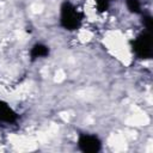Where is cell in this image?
<instances>
[{
    "label": "cell",
    "mask_w": 153,
    "mask_h": 153,
    "mask_svg": "<svg viewBox=\"0 0 153 153\" xmlns=\"http://www.w3.org/2000/svg\"><path fill=\"white\" fill-rule=\"evenodd\" d=\"M48 54H49V48L44 44H41V43L35 44L30 51L32 60H35L37 57H45V56H48Z\"/></svg>",
    "instance_id": "5"
},
{
    "label": "cell",
    "mask_w": 153,
    "mask_h": 153,
    "mask_svg": "<svg viewBox=\"0 0 153 153\" xmlns=\"http://www.w3.org/2000/svg\"><path fill=\"white\" fill-rule=\"evenodd\" d=\"M79 148L85 153H96L100 149V141L96 135L81 134L78 140Z\"/></svg>",
    "instance_id": "3"
},
{
    "label": "cell",
    "mask_w": 153,
    "mask_h": 153,
    "mask_svg": "<svg viewBox=\"0 0 153 153\" xmlns=\"http://www.w3.org/2000/svg\"><path fill=\"white\" fill-rule=\"evenodd\" d=\"M61 25L67 30H76L81 22L82 14L68 1H65L61 6V16H60Z\"/></svg>",
    "instance_id": "1"
},
{
    "label": "cell",
    "mask_w": 153,
    "mask_h": 153,
    "mask_svg": "<svg viewBox=\"0 0 153 153\" xmlns=\"http://www.w3.org/2000/svg\"><path fill=\"white\" fill-rule=\"evenodd\" d=\"M96 6L99 12L106 11L108 6H109V0H96Z\"/></svg>",
    "instance_id": "8"
},
{
    "label": "cell",
    "mask_w": 153,
    "mask_h": 153,
    "mask_svg": "<svg viewBox=\"0 0 153 153\" xmlns=\"http://www.w3.org/2000/svg\"><path fill=\"white\" fill-rule=\"evenodd\" d=\"M127 7L133 13H140L141 12V5L139 0H127Z\"/></svg>",
    "instance_id": "6"
},
{
    "label": "cell",
    "mask_w": 153,
    "mask_h": 153,
    "mask_svg": "<svg viewBox=\"0 0 153 153\" xmlns=\"http://www.w3.org/2000/svg\"><path fill=\"white\" fill-rule=\"evenodd\" d=\"M134 53L141 59H149L153 54V43L149 31L139 35L131 43Z\"/></svg>",
    "instance_id": "2"
},
{
    "label": "cell",
    "mask_w": 153,
    "mask_h": 153,
    "mask_svg": "<svg viewBox=\"0 0 153 153\" xmlns=\"http://www.w3.org/2000/svg\"><path fill=\"white\" fill-rule=\"evenodd\" d=\"M17 120V114L2 100H0V121L6 123H13Z\"/></svg>",
    "instance_id": "4"
},
{
    "label": "cell",
    "mask_w": 153,
    "mask_h": 153,
    "mask_svg": "<svg viewBox=\"0 0 153 153\" xmlns=\"http://www.w3.org/2000/svg\"><path fill=\"white\" fill-rule=\"evenodd\" d=\"M142 24H143V26L146 27L147 31H151L152 30V26H153V19H152V17L148 16V14L143 16L142 17Z\"/></svg>",
    "instance_id": "7"
}]
</instances>
